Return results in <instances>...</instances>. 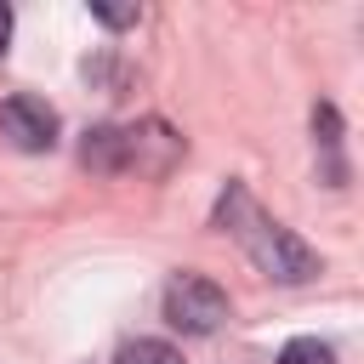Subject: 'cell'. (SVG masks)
Returning a JSON list of instances; mask_svg holds the SVG:
<instances>
[{"label": "cell", "mask_w": 364, "mask_h": 364, "mask_svg": "<svg viewBox=\"0 0 364 364\" xmlns=\"http://www.w3.org/2000/svg\"><path fill=\"white\" fill-rule=\"evenodd\" d=\"M222 222L245 239V250L256 256L262 273H273V279H284V284H301V279L318 273V256H313L290 228L267 222V216L250 205V193H245L239 182H228V193H222Z\"/></svg>", "instance_id": "6da1fadb"}, {"label": "cell", "mask_w": 364, "mask_h": 364, "mask_svg": "<svg viewBox=\"0 0 364 364\" xmlns=\"http://www.w3.org/2000/svg\"><path fill=\"white\" fill-rule=\"evenodd\" d=\"M165 318H171L182 336H210V330H222V318H228V296H222L210 279L182 273V279H171V290H165Z\"/></svg>", "instance_id": "7a4b0ae2"}, {"label": "cell", "mask_w": 364, "mask_h": 364, "mask_svg": "<svg viewBox=\"0 0 364 364\" xmlns=\"http://www.w3.org/2000/svg\"><path fill=\"white\" fill-rule=\"evenodd\" d=\"M0 131L11 148L23 154H46L57 142V108H46L40 97H6L0 102Z\"/></svg>", "instance_id": "3957f363"}, {"label": "cell", "mask_w": 364, "mask_h": 364, "mask_svg": "<svg viewBox=\"0 0 364 364\" xmlns=\"http://www.w3.org/2000/svg\"><path fill=\"white\" fill-rule=\"evenodd\" d=\"M80 159H85L91 171H125V131H119V125H97V131H85Z\"/></svg>", "instance_id": "277c9868"}, {"label": "cell", "mask_w": 364, "mask_h": 364, "mask_svg": "<svg viewBox=\"0 0 364 364\" xmlns=\"http://www.w3.org/2000/svg\"><path fill=\"white\" fill-rule=\"evenodd\" d=\"M114 364H182V353H176L171 341H154V336H142V341L119 347V358H114Z\"/></svg>", "instance_id": "5b68a950"}, {"label": "cell", "mask_w": 364, "mask_h": 364, "mask_svg": "<svg viewBox=\"0 0 364 364\" xmlns=\"http://www.w3.org/2000/svg\"><path fill=\"white\" fill-rule=\"evenodd\" d=\"M279 364H336V353L318 341V336H296L279 347Z\"/></svg>", "instance_id": "8992f818"}, {"label": "cell", "mask_w": 364, "mask_h": 364, "mask_svg": "<svg viewBox=\"0 0 364 364\" xmlns=\"http://www.w3.org/2000/svg\"><path fill=\"white\" fill-rule=\"evenodd\" d=\"M97 11V23H108V28H131L136 23V6H91Z\"/></svg>", "instance_id": "52a82bcc"}, {"label": "cell", "mask_w": 364, "mask_h": 364, "mask_svg": "<svg viewBox=\"0 0 364 364\" xmlns=\"http://www.w3.org/2000/svg\"><path fill=\"white\" fill-rule=\"evenodd\" d=\"M6 40H11V6L0 0V57H6Z\"/></svg>", "instance_id": "ba28073f"}]
</instances>
